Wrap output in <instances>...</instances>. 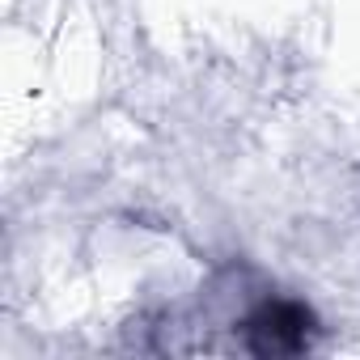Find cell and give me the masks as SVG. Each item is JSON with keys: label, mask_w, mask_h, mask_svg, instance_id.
Here are the masks:
<instances>
[{"label": "cell", "mask_w": 360, "mask_h": 360, "mask_svg": "<svg viewBox=\"0 0 360 360\" xmlns=\"http://www.w3.org/2000/svg\"><path fill=\"white\" fill-rule=\"evenodd\" d=\"M242 326H246V347L255 356H297L314 343V330H318L309 305L288 301V297L259 301Z\"/></svg>", "instance_id": "6da1fadb"}]
</instances>
